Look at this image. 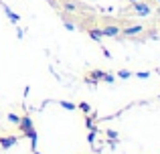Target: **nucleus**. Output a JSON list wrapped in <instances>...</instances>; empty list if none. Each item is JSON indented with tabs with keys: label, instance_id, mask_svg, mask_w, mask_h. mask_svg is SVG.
Returning <instances> with one entry per match:
<instances>
[{
	"label": "nucleus",
	"instance_id": "obj_17",
	"mask_svg": "<svg viewBox=\"0 0 160 154\" xmlns=\"http://www.w3.org/2000/svg\"><path fill=\"white\" fill-rule=\"evenodd\" d=\"M85 126L89 128V130H93V128H95V126H93V120H91L89 116H87V118H85Z\"/></svg>",
	"mask_w": 160,
	"mask_h": 154
},
{
	"label": "nucleus",
	"instance_id": "obj_7",
	"mask_svg": "<svg viewBox=\"0 0 160 154\" xmlns=\"http://www.w3.org/2000/svg\"><path fill=\"white\" fill-rule=\"evenodd\" d=\"M2 6H4V12H6V16L10 18V22H18V20H20V16H18V14H14V12H12L10 8L6 6V4H2Z\"/></svg>",
	"mask_w": 160,
	"mask_h": 154
},
{
	"label": "nucleus",
	"instance_id": "obj_21",
	"mask_svg": "<svg viewBox=\"0 0 160 154\" xmlns=\"http://www.w3.org/2000/svg\"><path fill=\"white\" fill-rule=\"evenodd\" d=\"M130 2H136V0H130Z\"/></svg>",
	"mask_w": 160,
	"mask_h": 154
},
{
	"label": "nucleus",
	"instance_id": "obj_4",
	"mask_svg": "<svg viewBox=\"0 0 160 154\" xmlns=\"http://www.w3.org/2000/svg\"><path fill=\"white\" fill-rule=\"evenodd\" d=\"M35 126V124H32V118L31 116H20V122H18V128H20V132H27V130H31V128Z\"/></svg>",
	"mask_w": 160,
	"mask_h": 154
},
{
	"label": "nucleus",
	"instance_id": "obj_2",
	"mask_svg": "<svg viewBox=\"0 0 160 154\" xmlns=\"http://www.w3.org/2000/svg\"><path fill=\"white\" fill-rule=\"evenodd\" d=\"M16 144H18V136H14V134L0 136V148H2V150H8V148L16 146Z\"/></svg>",
	"mask_w": 160,
	"mask_h": 154
},
{
	"label": "nucleus",
	"instance_id": "obj_10",
	"mask_svg": "<svg viewBox=\"0 0 160 154\" xmlns=\"http://www.w3.org/2000/svg\"><path fill=\"white\" fill-rule=\"evenodd\" d=\"M61 107H65V110H69V112H73V110H77V106H75L73 102H61L59 103Z\"/></svg>",
	"mask_w": 160,
	"mask_h": 154
},
{
	"label": "nucleus",
	"instance_id": "obj_18",
	"mask_svg": "<svg viewBox=\"0 0 160 154\" xmlns=\"http://www.w3.org/2000/svg\"><path fill=\"white\" fill-rule=\"evenodd\" d=\"M136 77H140V79H146V77H150V71H140V73H136Z\"/></svg>",
	"mask_w": 160,
	"mask_h": 154
},
{
	"label": "nucleus",
	"instance_id": "obj_15",
	"mask_svg": "<svg viewBox=\"0 0 160 154\" xmlns=\"http://www.w3.org/2000/svg\"><path fill=\"white\" fill-rule=\"evenodd\" d=\"M63 24H65V28H67V31H75V24L71 22V20H63Z\"/></svg>",
	"mask_w": 160,
	"mask_h": 154
},
{
	"label": "nucleus",
	"instance_id": "obj_14",
	"mask_svg": "<svg viewBox=\"0 0 160 154\" xmlns=\"http://www.w3.org/2000/svg\"><path fill=\"white\" fill-rule=\"evenodd\" d=\"M118 77H122V79H130V77H132V73L124 69V71H118Z\"/></svg>",
	"mask_w": 160,
	"mask_h": 154
},
{
	"label": "nucleus",
	"instance_id": "obj_3",
	"mask_svg": "<svg viewBox=\"0 0 160 154\" xmlns=\"http://www.w3.org/2000/svg\"><path fill=\"white\" fill-rule=\"evenodd\" d=\"M132 10L136 12V14H150L152 8H150L146 2H132Z\"/></svg>",
	"mask_w": 160,
	"mask_h": 154
},
{
	"label": "nucleus",
	"instance_id": "obj_19",
	"mask_svg": "<svg viewBox=\"0 0 160 154\" xmlns=\"http://www.w3.org/2000/svg\"><path fill=\"white\" fill-rule=\"evenodd\" d=\"M106 136H109V138H118V132H116V130H108Z\"/></svg>",
	"mask_w": 160,
	"mask_h": 154
},
{
	"label": "nucleus",
	"instance_id": "obj_20",
	"mask_svg": "<svg viewBox=\"0 0 160 154\" xmlns=\"http://www.w3.org/2000/svg\"><path fill=\"white\" fill-rule=\"evenodd\" d=\"M32 154H41V152H39V150H32Z\"/></svg>",
	"mask_w": 160,
	"mask_h": 154
},
{
	"label": "nucleus",
	"instance_id": "obj_16",
	"mask_svg": "<svg viewBox=\"0 0 160 154\" xmlns=\"http://www.w3.org/2000/svg\"><path fill=\"white\" fill-rule=\"evenodd\" d=\"M95 132H98V130H95V128H93V130H91L89 134H87V142H89V144H93V138H95Z\"/></svg>",
	"mask_w": 160,
	"mask_h": 154
},
{
	"label": "nucleus",
	"instance_id": "obj_12",
	"mask_svg": "<svg viewBox=\"0 0 160 154\" xmlns=\"http://www.w3.org/2000/svg\"><path fill=\"white\" fill-rule=\"evenodd\" d=\"M102 81H106V83H113V81H116V75H113V73H106Z\"/></svg>",
	"mask_w": 160,
	"mask_h": 154
},
{
	"label": "nucleus",
	"instance_id": "obj_6",
	"mask_svg": "<svg viewBox=\"0 0 160 154\" xmlns=\"http://www.w3.org/2000/svg\"><path fill=\"white\" fill-rule=\"evenodd\" d=\"M142 31H144V27H140V24H138V27H126L122 32L128 37V35H138V32H142Z\"/></svg>",
	"mask_w": 160,
	"mask_h": 154
},
{
	"label": "nucleus",
	"instance_id": "obj_11",
	"mask_svg": "<svg viewBox=\"0 0 160 154\" xmlns=\"http://www.w3.org/2000/svg\"><path fill=\"white\" fill-rule=\"evenodd\" d=\"M79 110H81L83 114H91V106L85 103V102H79Z\"/></svg>",
	"mask_w": 160,
	"mask_h": 154
},
{
	"label": "nucleus",
	"instance_id": "obj_5",
	"mask_svg": "<svg viewBox=\"0 0 160 154\" xmlns=\"http://www.w3.org/2000/svg\"><path fill=\"white\" fill-rule=\"evenodd\" d=\"M102 32H103V37H120L122 35L120 28H118V27H112V24H109V27H103Z\"/></svg>",
	"mask_w": 160,
	"mask_h": 154
},
{
	"label": "nucleus",
	"instance_id": "obj_9",
	"mask_svg": "<svg viewBox=\"0 0 160 154\" xmlns=\"http://www.w3.org/2000/svg\"><path fill=\"white\" fill-rule=\"evenodd\" d=\"M6 120H8L10 124H14V126H18V122H20V116H18V114H12V112H10V114H6Z\"/></svg>",
	"mask_w": 160,
	"mask_h": 154
},
{
	"label": "nucleus",
	"instance_id": "obj_13",
	"mask_svg": "<svg viewBox=\"0 0 160 154\" xmlns=\"http://www.w3.org/2000/svg\"><path fill=\"white\" fill-rule=\"evenodd\" d=\"M63 8H65V10H69V12H75V10H77V6H75V4H71V2H65V4H63Z\"/></svg>",
	"mask_w": 160,
	"mask_h": 154
},
{
	"label": "nucleus",
	"instance_id": "obj_1",
	"mask_svg": "<svg viewBox=\"0 0 160 154\" xmlns=\"http://www.w3.org/2000/svg\"><path fill=\"white\" fill-rule=\"evenodd\" d=\"M103 75H106L103 69H91V71L85 75V83H89V85H98V83L103 79Z\"/></svg>",
	"mask_w": 160,
	"mask_h": 154
},
{
	"label": "nucleus",
	"instance_id": "obj_8",
	"mask_svg": "<svg viewBox=\"0 0 160 154\" xmlns=\"http://www.w3.org/2000/svg\"><path fill=\"white\" fill-rule=\"evenodd\" d=\"M87 32H89V37H91V39H93V41H102V37H103L102 28H89V31H87Z\"/></svg>",
	"mask_w": 160,
	"mask_h": 154
}]
</instances>
